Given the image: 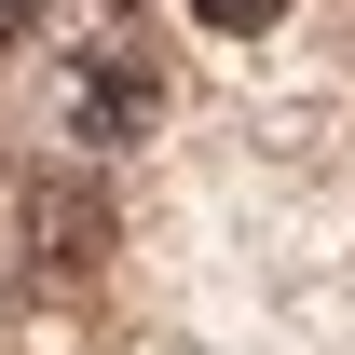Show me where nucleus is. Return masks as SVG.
<instances>
[{"mask_svg":"<svg viewBox=\"0 0 355 355\" xmlns=\"http://www.w3.org/2000/svg\"><path fill=\"white\" fill-rule=\"evenodd\" d=\"M55 110H69V137H96V150H137V137L164 123V69H150L137 42L69 55V69H55Z\"/></svg>","mask_w":355,"mask_h":355,"instance_id":"obj_1","label":"nucleus"},{"mask_svg":"<svg viewBox=\"0 0 355 355\" xmlns=\"http://www.w3.org/2000/svg\"><path fill=\"white\" fill-rule=\"evenodd\" d=\"M28 260L69 273V287L110 260V191H96V178H28Z\"/></svg>","mask_w":355,"mask_h":355,"instance_id":"obj_2","label":"nucleus"},{"mask_svg":"<svg viewBox=\"0 0 355 355\" xmlns=\"http://www.w3.org/2000/svg\"><path fill=\"white\" fill-rule=\"evenodd\" d=\"M273 14H287V0H191V28H219V42H260Z\"/></svg>","mask_w":355,"mask_h":355,"instance_id":"obj_3","label":"nucleus"},{"mask_svg":"<svg viewBox=\"0 0 355 355\" xmlns=\"http://www.w3.org/2000/svg\"><path fill=\"white\" fill-rule=\"evenodd\" d=\"M28 28H42V0H0V55H14V42H28Z\"/></svg>","mask_w":355,"mask_h":355,"instance_id":"obj_4","label":"nucleus"},{"mask_svg":"<svg viewBox=\"0 0 355 355\" xmlns=\"http://www.w3.org/2000/svg\"><path fill=\"white\" fill-rule=\"evenodd\" d=\"M110 14H123V0H110Z\"/></svg>","mask_w":355,"mask_h":355,"instance_id":"obj_5","label":"nucleus"}]
</instances>
